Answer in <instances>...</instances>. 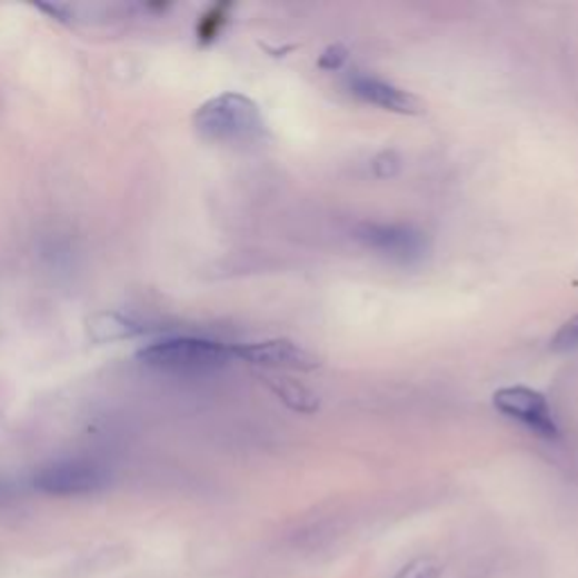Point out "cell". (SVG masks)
Instances as JSON below:
<instances>
[{
  "instance_id": "1",
  "label": "cell",
  "mask_w": 578,
  "mask_h": 578,
  "mask_svg": "<svg viewBox=\"0 0 578 578\" xmlns=\"http://www.w3.org/2000/svg\"><path fill=\"white\" fill-rule=\"evenodd\" d=\"M138 361L159 373L203 376L227 369L236 359L233 343L203 337H166L138 350Z\"/></svg>"
},
{
  "instance_id": "5",
  "label": "cell",
  "mask_w": 578,
  "mask_h": 578,
  "mask_svg": "<svg viewBox=\"0 0 578 578\" xmlns=\"http://www.w3.org/2000/svg\"><path fill=\"white\" fill-rule=\"evenodd\" d=\"M492 405L499 413H504L506 418L518 420L525 427H529L536 437L554 441L558 439V422L554 418V411L547 402V398L531 389V387H504L499 391H495L492 396Z\"/></svg>"
},
{
  "instance_id": "6",
  "label": "cell",
  "mask_w": 578,
  "mask_h": 578,
  "mask_svg": "<svg viewBox=\"0 0 578 578\" xmlns=\"http://www.w3.org/2000/svg\"><path fill=\"white\" fill-rule=\"evenodd\" d=\"M233 355L247 365L273 371H315L319 367V359L310 350L289 339L233 343Z\"/></svg>"
},
{
  "instance_id": "14",
  "label": "cell",
  "mask_w": 578,
  "mask_h": 578,
  "mask_svg": "<svg viewBox=\"0 0 578 578\" xmlns=\"http://www.w3.org/2000/svg\"><path fill=\"white\" fill-rule=\"evenodd\" d=\"M373 168H376V172H380V177H393L398 172V168H400V161H398V157L393 152H385V155H380L376 159Z\"/></svg>"
},
{
  "instance_id": "12",
  "label": "cell",
  "mask_w": 578,
  "mask_h": 578,
  "mask_svg": "<svg viewBox=\"0 0 578 578\" xmlns=\"http://www.w3.org/2000/svg\"><path fill=\"white\" fill-rule=\"evenodd\" d=\"M439 574H441V567L437 562L420 558V560H413L407 567H402L396 578H439Z\"/></svg>"
},
{
  "instance_id": "8",
  "label": "cell",
  "mask_w": 578,
  "mask_h": 578,
  "mask_svg": "<svg viewBox=\"0 0 578 578\" xmlns=\"http://www.w3.org/2000/svg\"><path fill=\"white\" fill-rule=\"evenodd\" d=\"M89 328H91V337L96 341H118V339H129L140 332V328H136L129 319H124L116 312L96 315L91 319Z\"/></svg>"
},
{
  "instance_id": "3",
  "label": "cell",
  "mask_w": 578,
  "mask_h": 578,
  "mask_svg": "<svg viewBox=\"0 0 578 578\" xmlns=\"http://www.w3.org/2000/svg\"><path fill=\"white\" fill-rule=\"evenodd\" d=\"M355 240L367 251L396 265H418L429 251L427 236L411 225L365 222L355 229Z\"/></svg>"
},
{
  "instance_id": "11",
  "label": "cell",
  "mask_w": 578,
  "mask_h": 578,
  "mask_svg": "<svg viewBox=\"0 0 578 578\" xmlns=\"http://www.w3.org/2000/svg\"><path fill=\"white\" fill-rule=\"evenodd\" d=\"M551 350L556 352H576L578 350V315L560 326L551 339Z\"/></svg>"
},
{
  "instance_id": "10",
  "label": "cell",
  "mask_w": 578,
  "mask_h": 578,
  "mask_svg": "<svg viewBox=\"0 0 578 578\" xmlns=\"http://www.w3.org/2000/svg\"><path fill=\"white\" fill-rule=\"evenodd\" d=\"M227 19H229V8H227V6H217V8H212V10L201 19V23H199V30H197L199 39H201L203 43L212 41L217 34L222 32Z\"/></svg>"
},
{
  "instance_id": "2",
  "label": "cell",
  "mask_w": 578,
  "mask_h": 578,
  "mask_svg": "<svg viewBox=\"0 0 578 578\" xmlns=\"http://www.w3.org/2000/svg\"><path fill=\"white\" fill-rule=\"evenodd\" d=\"M197 133L217 144H251L265 138L260 107L242 93H220L206 100L192 116Z\"/></svg>"
},
{
  "instance_id": "4",
  "label": "cell",
  "mask_w": 578,
  "mask_h": 578,
  "mask_svg": "<svg viewBox=\"0 0 578 578\" xmlns=\"http://www.w3.org/2000/svg\"><path fill=\"white\" fill-rule=\"evenodd\" d=\"M109 484V472L93 459H54L41 466L34 477L32 486L43 495L54 497H76L98 492Z\"/></svg>"
},
{
  "instance_id": "7",
  "label": "cell",
  "mask_w": 578,
  "mask_h": 578,
  "mask_svg": "<svg viewBox=\"0 0 578 578\" xmlns=\"http://www.w3.org/2000/svg\"><path fill=\"white\" fill-rule=\"evenodd\" d=\"M348 89L361 102L380 107L391 113L420 116L425 111V104L420 102L418 96H413L391 82H385L376 76H367V72H352V76L348 78Z\"/></svg>"
},
{
  "instance_id": "9",
  "label": "cell",
  "mask_w": 578,
  "mask_h": 578,
  "mask_svg": "<svg viewBox=\"0 0 578 578\" xmlns=\"http://www.w3.org/2000/svg\"><path fill=\"white\" fill-rule=\"evenodd\" d=\"M273 389L289 407L297 409V411H315L317 409L315 396L306 387H301V385H297L292 380H282V382L273 385Z\"/></svg>"
},
{
  "instance_id": "13",
  "label": "cell",
  "mask_w": 578,
  "mask_h": 578,
  "mask_svg": "<svg viewBox=\"0 0 578 578\" xmlns=\"http://www.w3.org/2000/svg\"><path fill=\"white\" fill-rule=\"evenodd\" d=\"M346 59H348V50L343 48V46H328L323 52H321V57H319V68H323V70H339L343 63H346Z\"/></svg>"
}]
</instances>
